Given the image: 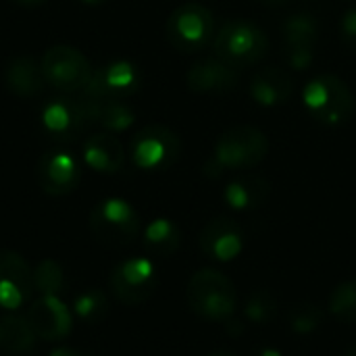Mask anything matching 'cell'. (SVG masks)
<instances>
[{"label":"cell","instance_id":"e575fe53","mask_svg":"<svg viewBox=\"0 0 356 356\" xmlns=\"http://www.w3.org/2000/svg\"><path fill=\"white\" fill-rule=\"evenodd\" d=\"M207 356H234L232 353H225V350H217V353H211V355Z\"/></svg>","mask_w":356,"mask_h":356},{"label":"cell","instance_id":"30bf717a","mask_svg":"<svg viewBox=\"0 0 356 356\" xmlns=\"http://www.w3.org/2000/svg\"><path fill=\"white\" fill-rule=\"evenodd\" d=\"M142 81L140 69L129 60H115L94 71L83 96L92 100H127L138 92Z\"/></svg>","mask_w":356,"mask_h":356},{"label":"cell","instance_id":"836d02e7","mask_svg":"<svg viewBox=\"0 0 356 356\" xmlns=\"http://www.w3.org/2000/svg\"><path fill=\"white\" fill-rule=\"evenodd\" d=\"M81 2H86V4H90V6H98V4H104L106 0H81Z\"/></svg>","mask_w":356,"mask_h":356},{"label":"cell","instance_id":"6da1fadb","mask_svg":"<svg viewBox=\"0 0 356 356\" xmlns=\"http://www.w3.org/2000/svg\"><path fill=\"white\" fill-rule=\"evenodd\" d=\"M269 50L267 33L252 21L229 19L213 38V54L240 69L259 63Z\"/></svg>","mask_w":356,"mask_h":356},{"label":"cell","instance_id":"e0dca14e","mask_svg":"<svg viewBox=\"0 0 356 356\" xmlns=\"http://www.w3.org/2000/svg\"><path fill=\"white\" fill-rule=\"evenodd\" d=\"M188 88L198 94H223L238 86L240 71L225 60L211 56L204 60H198L190 67L186 75Z\"/></svg>","mask_w":356,"mask_h":356},{"label":"cell","instance_id":"9a60e30c","mask_svg":"<svg viewBox=\"0 0 356 356\" xmlns=\"http://www.w3.org/2000/svg\"><path fill=\"white\" fill-rule=\"evenodd\" d=\"M27 321L33 334L46 342H58L71 334L73 315L58 296H40L27 307Z\"/></svg>","mask_w":356,"mask_h":356},{"label":"cell","instance_id":"484cf974","mask_svg":"<svg viewBox=\"0 0 356 356\" xmlns=\"http://www.w3.org/2000/svg\"><path fill=\"white\" fill-rule=\"evenodd\" d=\"M108 313V300L104 292L100 290H86L79 296H75L73 302V315L86 323H98Z\"/></svg>","mask_w":356,"mask_h":356},{"label":"cell","instance_id":"d4e9b609","mask_svg":"<svg viewBox=\"0 0 356 356\" xmlns=\"http://www.w3.org/2000/svg\"><path fill=\"white\" fill-rule=\"evenodd\" d=\"M33 290L40 296H58L65 290L63 267L52 259L40 261L33 269Z\"/></svg>","mask_w":356,"mask_h":356},{"label":"cell","instance_id":"9c48e42d","mask_svg":"<svg viewBox=\"0 0 356 356\" xmlns=\"http://www.w3.org/2000/svg\"><path fill=\"white\" fill-rule=\"evenodd\" d=\"M159 286L156 267L148 259H127L113 267L108 277V288L117 300L123 305H142L146 302Z\"/></svg>","mask_w":356,"mask_h":356},{"label":"cell","instance_id":"5b68a950","mask_svg":"<svg viewBox=\"0 0 356 356\" xmlns=\"http://www.w3.org/2000/svg\"><path fill=\"white\" fill-rule=\"evenodd\" d=\"M269 152L267 136L252 125H238L227 129L215 144L211 161L221 169H250L257 167Z\"/></svg>","mask_w":356,"mask_h":356},{"label":"cell","instance_id":"7402d4cb","mask_svg":"<svg viewBox=\"0 0 356 356\" xmlns=\"http://www.w3.org/2000/svg\"><path fill=\"white\" fill-rule=\"evenodd\" d=\"M81 102L92 125L98 123L111 131H123L134 123V111L125 104V100H92L81 96Z\"/></svg>","mask_w":356,"mask_h":356},{"label":"cell","instance_id":"277c9868","mask_svg":"<svg viewBox=\"0 0 356 356\" xmlns=\"http://www.w3.org/2000/svg\"><path fill=\"white\" fill-rule=\"evenodd\" d=\"M92 236L113 248L131 244L140 234V215L123 198H104L90 213Z\"/></svg>","mask_w":356,"mask_h":356},{"label":"cell","instance_id":"7a4b0ae2","mask_svg":"<svg viewBox=\"0 0 356 356\" xmlns=\"http://www.w3.org/2000/svg\"><path fill=\"white\" fill-rule=\"evenodd\" d=\"M302 102L311 117L323 125H344L355 113L356 100L353 90L338 75L325 73L311 79L302 92Z\"/></svg>","mask_w":356,"mask_h":356},{"label":"cell","instance_id":"4dcf8cb0","mask_svg":"<svg viewBox=\"0 0 356 356\" xmlns=\"http://www.w3.org/2000/svg\"><path fill=\"white\" fill-rule=\"evenodd\" d=\"M48 356H90V355H86V353H79V350H75V348H69V346H56L54 350H50V355Z\"/></svg>","mask_w":356,"mask_h":356},{"label":"cell","instance_id":"d6a6232c","mask_svg":"<svg viewBox=\"0 0 356 356\" xmlns=\"http://www.w3.org/2000/svg\"><path fill=\"white\" fill-rule=\"evenodd\" d=\"M265 6H284V4H288V0H261Z\"/></svg>","mask_w":356,"mask_h":356},{"label":"cell","instance_id":"ba28073f","mask_svg":"<svg viewBox=\"0 0 356 356\" xmlns=\"http://www.w3.org/2000/svg\"><path fill=\"white\" fill-rule=\"evenodd\" d=\"M42 71L50 86L60 92H83L94 69L90 60L73 46H52L42 58Z\"/></svg>","mask_w":356,"mask_h":356},{"label":"cell","instance_id":"7c38bea8","mask_svg":"<svg viewBox=\"0 0 356 356\" xmlns=\"http://www.w3.org/2000/svg\"><path fill=\"white\" fill-rule=\"evenodd\" d=\"M42 123L46 131L58 142H75L92 125L81 98L69 96L50 100L42 111Z\"/></svg>","mask_w":356,"mask_h":356},{"label":"cell","instance_id":"4316f807","mask_svg":"<svg viewBox=\"0 0 356 356\" xmlns=\"http://www.w3.org/2000/svg\"><path fill=\"white\" fill-rule=\"evenodd\" d=\"M330 311L344 323H356V280L340 284L330 296Z\"/></svg>","mask_w":356,"mask_h":356},{"label":"cell","instance_id":"ffe728a7","mask_svg":"<svg viewBox=\"0 0 356 356\" xmlns=\"http://www.w3.org/2000/svg\"><path fill=\"white\" fill-rule=\"evenodd\" d=\"M44 71L42 63H35L31 56H15L4 69L6 88L19 98H33L44 88Z\"/></svg>","mask_w":356,"mask_h":356},{"label":"cell","instance_id":"8d00e7d4","mask_svg":"<svg viewBox=\"0 0 356 356\" xmlns=\"http://www.w3.org/2000/svg\"><path fill=\"white\" fill-rule=\"evenodd\" d=\"M19 2H25V4H35V2H42V0H19Z\"/></svg>","mask_w":356,"mask_h":356},{"label":"cell","instance_id":"8fae6325","mask_svg":"<svg viewBox=\"0 0 356 356\" xmlns=\"http://www.w3.org/2000/svg\"><path fill=\"white\" fill-rule=\"evenodd\" d=\"M319 38V23L311 13H296L282 25L284 54L292 69L305 71L315 56V44Z\"/></svg>","mask_w":356,"mask_h":356},{"label":"cell","instance_id":"603a6c76","mask_svg":"<svg viewBox=\"0 0 356 356\" xmlns=\"http://www.w3.org/2000/svg\"><path fill=\"white\" fill-rule=\"evenodd\" d=\"M35 334L27 317L6 315L0 317V350L10 355H25L35 346Z\"/></svg>","mask_w":356,"mask_h":356},{"label":"cell","instance_id":"f1b7e54d","mask_svg":"<svg viewBox=\"0 0 356 356\" xmlns=\"http://www.w3.org/2000/svg\"><path fill=\"white\" fill-rule=\"evenodd\" d=\"M321 321H323V311L311 302L296 305L288 313V323L296 334H309V332L317 330L321 325Z\"/></svg>","mask_w":356,"mask_h":356},{"label":"cell","instance_id":"ac0fdd59","mask_svg":"<svg viewBox=\"0 0 356 356\" xmlns=\"http://www.w3.org/2000/svg\"><path fill=\"white\" fill-rule=\"evenodd\" d=\"M294 79L282 67H263L250 79V96L261 106H282L292 98Z\"/></svg>","mask_w":356,"mask_h":356},{"label":"cell","instance_id":"5bb4252c","mask_svg":"<svg viewBox=\"0 0 356 356\" xmlns=\"http://www.w3.org/2000/svg\"><path fill=\"white\" fill-rule=\"evenodd\" d=\"M35 179L48 196H67L77 188L81 169L69 152L50 150L40 156L35 165Z\"/></svg>","mask_w":356,"mask_h":356},{"label":"cell","instance_id":"d590c367","mask_svg":"<svg viewBox=\"0 0 356 356\" xmlns=\"http://www.w3.org/2000/svg\"><path fill=\"white\" fill-rule=\"evenodd\" d=\"M344 356H356V346H353V348H350V350H348Z\"/></svg>","mask_w":356,"mask_h":356},{"label":"cell","instance_id":"3957f363","mask_svg":"<svg viewBox=\"0 0 356 356\" xmlns=\"http://www.w3.org/2000/svg\"><path fill=\"white\" fill-rule=\"evenodd\" d=\"M190 309L209 321H227L238 305L236 286L217 269H200L188 284Z\"/></svg>","mask_w":356,"mask_h":356},{"label":"cell","instance_id":"52a82bcc","mask_svg":"<svg viewBox=\"0 0 356 356\" xmlns=\"http://www.w3.org/2000/svg\"><path fill=\"white\" fill-rule=\"evenodd\" d=\"M131 161L144 171L169 169L181 154L179 136L165 125H148L131 138Z\"/></svg>","mask_w":356,"mask_h":356},{"label":"cell","instance_id":"f546056e","mask_svg":"<svg viewBox=\"0 0 356 356\" xmlns=\"http://www.w3.org/2000/svg\"><path fill=\"white\" fill-rule=\"evenodd\" d=\"M340 35L348 48L356 50V6L348 8L344 17L340 19Z\"/></svg>","mask_w":356,"mask_h":356},{"label":"cell","instance_id":"8992f818","mask_svg":"<svg viewBox=\"0 0 356 356\" xmlns=\"http://www.w3.org/2000/svg\"><path fill=\"white\" fill-rule=\"evenodd\" d=\"M165 33L173 48L181 52H198L215 38V17L204 4L186 2L169 15Z\"/></svg>","mask_w":356,"mask_h":356},{"label":"cell","instance_id":"1f68e13d","mask_svg":"<svg viewBox=\"0 0 356 356\" xmlns=\"http://www.w3.org/2000/svg\"><path fill=\"white\" fill-rule=\"evenodd\" d=\"M257 356H282V353H277V350H273V348H263V350H259Z\"/></svg>","mask_w":356,"mask_h":356},{"label":"cell","instance_id":"d6986e66","mask_svg":"<svg viewBox=\"0 0 356 356\" xmlns=\"http://www.w3.org/2000/svg\"><path fill=\"white\" fill-rule=\"evenodd\" d=\"M83 163L100 173H117L125 165V150L123 144L106 131L90 134L83 140Z\"/></svg>","mask_w":356,"mask_h":356},{"label":"cell","instance_id":"4fadbf2b","mask_svg":"<svg viewBox=\"0 0 356 356\" xmlns=\"http://www.w3.org/2000/svg\"><path fill=\"white\" fill-rule=\"evenodd\" d=\"M33 271L15 250H0V309L17 311L31 300Z\"/></svg>","mask_w":356,"mask_h":356},{"label":"cell","instance_id":"44dd1931","mask_svg":"<svg viewBox=\"0 0 356 356\" xmlns=\"http://www.w3.org/2000/svg\"><path fill=\"white\" fill-rule=\"evenodd\" d=\"M271 194V184L265 177L259 175H244L238 179H232L225 186V202L236 211H252L265 204V200Z\"/></svg>","mask_w":356,"mask_h":356},{"label":"cell","instance_id":"83f0119b","mask_svg":"<svg viewBox=\"0 0 356 356\" xmlns=\"http://www.w3.org/2000/svg\"><path fill=\"white\" fill-rule=\"evenodd\" d=\"M244 313L254 323H269L277 315V300L267 290L252 292L244 305Z\"/></svg>","mask_w":356,"mask_h":356},{"label":"cell","instance_id":"cb8c5ba5","mask_svg":"<svg viewBox=\"0 0 356 356\" xmlns=\"http://www.w3.org/2000/svg\"><path fill=\"white\" fill-rule=\"evenodd\" d=\"M144 246L152 257H171L181 246V232L169 219H154L144 229Z\"/></svg>","mask_w":356,"mask_h":356},{"label":"cell","instance_id":"2e32d148","mask_svg":"<svg viewBox=\"0 0 356 356\" xmlns=\"http://www.w3.org/2000/svg\"><path fill=\"white\" fill-rule=\"evenodd\" d=\"M200 250L215 261H232L242 252L244 234L242 227L229 217L211 219L198 238Z\"/></svg>","mask_w":356,"mask_h":356}]
</instances>
